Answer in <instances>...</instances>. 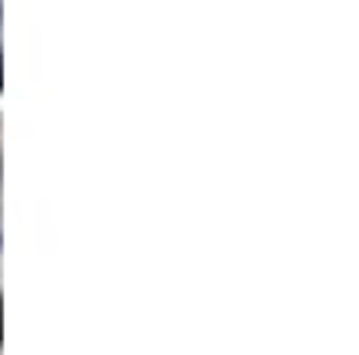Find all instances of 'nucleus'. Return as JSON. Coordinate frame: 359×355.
Returning <instances> with one entry per match:
<instances>
[{"label": "nucleus", "mask_w": 359, "mask_h": 355, "mask_svg": "<svg viewBox=\"0 0 359 355\" xmlns=\"http://www.w3.org/2000/svg\"><path fill=\"white\" fill-rule=\"evenodd\" d=\"M0 62H4V57H0ZM0 86H4V76H0Z\"/></svg>", "instance_id": "1"}, {"label": "nucleus", "mask_w": 359, "mask_h": 355, "mask_svg": "<svg viewBox=\"0 0 359 355\" xmlns=\"http://www.w3.org/2000/svg\"><path fill=\"white\" fill-rule=\"evenodd\" d=\"M0 341H4V327H0Z\"/></svg>", "instance_id": "2"}]
</instances>
